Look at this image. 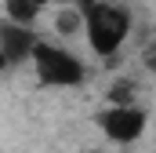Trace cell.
I'll return each mask as SVG.
<instances>
[{
	"instance_id": "obj_1",
	"label": "cell",
	"mask_w": 156,
	"mask_h": 153,
	"mask_svg": "<svg viewBox=\"0 0 156 153\" xmlns=\"http://www.w3.org/2000/svg\"><path fill=\"white\" fill-rule=\"evenodd\" d=\"M83 40L98 58H113L131 37V11L113 0H83Z\"/></svg>"
},
{
	"instance_id": "obj_2",
	"label": "cell",
	"mask_w": 156,
	"mask_h": 153,
	"mask_svg": "<svg viewBox=\"0 0 156 153\" xmlns=\"http://www.w3.org/2000/svg\"><path fill=\"white\" fill-rule=\"evenodd\" d=\"M29 62L44 88H80L87 80V66L80 62V55H73L69 47H62L55 40H37Z\"/></svg>"
},
{
	"instance_id": "obj_6",
	"label": "cell",
	"mask_w": 156,
	"mask_h": 153,
	"mask_svg": "<svg viewBox=\"0 0 156 153\" xmlns=\"http://www.w3.org/2000/svg\"><path fill=\"white\" fill-rule=\"evenodd\" d=\"M40 11H44V4H37V0H4V18L22 22V26H37Z\"/></svg>"
},
{
	"instance_id": "obj_9",
	"label": "cell",
	"mask_w": 156,
	"mask_h": 153,
	"mask_svg": "<svg viewBox=\"0 0 156 153\" xmlns=\"http://www.w3.org/2000/svg\"><path fill=\"white\" fill-rule=\"evenodd\" d=\"M149 66H153V73H156V55H149Z\"/></svg>"
},
{
	"instance_id": "obj_4",
	"label": "cell",
	"mask_w": 156,
	"mask_h": 153,
	"mask_svg": "<svg viewBox=\"0 0 156 153\" xmlns=\"http://www.w3.org/2000/svg\"><path fill=\"white\" fill-rule=\"evenodd\" d=\"M37 26H22V22H11V18H0V51L7 55L11 66H22L33 58V47H37Z\"/></svg>"
},
{
	"instance_id": "obj_5",
	"label": "cell",
	"mask_w": 156,
	"mask_h": 153,
	"mask_svg": "<svg viewBox=\"0 0 156 153\" xmlns=\"http://www.w3.org/2000/svg\"><path fill=\"white\" fill-rule=\"evenodd\" d=\"M55 29L62 33V37H83V7L80 4H58V11H55Z\"/></svg>"
},
{
	"instance_id": "obj_7",
	"label": "cell",
	"mask_w": 156,
	"mask_h": 153,
	"mask_svg": "<svg viewBox=\"0 0 156 153\" xmlns=\"http://www.w3.org/2000/svg\"><path fill=\"white\" fill-rule=\"evenodd\" d=\"M37 4H44V7H51V4H83V0H37Z\"/></svg>"
},
{
	"instance_id": "obj_8",
	"label": "cell",
	"mask_w": 156,
	"mask_h": 153,
	"mask_svg": "<svg viewBox=\"0 0 156 153\" xmlns=\"http://www.w3.org/2000/svg\"><path fill=\"white\" fill-rule=\"evenodd\" d=\"M0 69H11V62H7V55L0 51Z\"/></svg>"
},
{
	"instance_id": "obj_3",
	"label": "cell",
	"mask_w": 156,
	"mask_h": 153,
	"mask_svg": "<svg viewBox=\"0 0 156 153\" xmlns=\"http://www.w3.org/2000/svg\"><path fill=\"white\" fill-rule=\"evenodd\" d=\"M94 120L113 146H134L149 128V113L138 102H109Z\"/></svg>"
}]
</instances>
